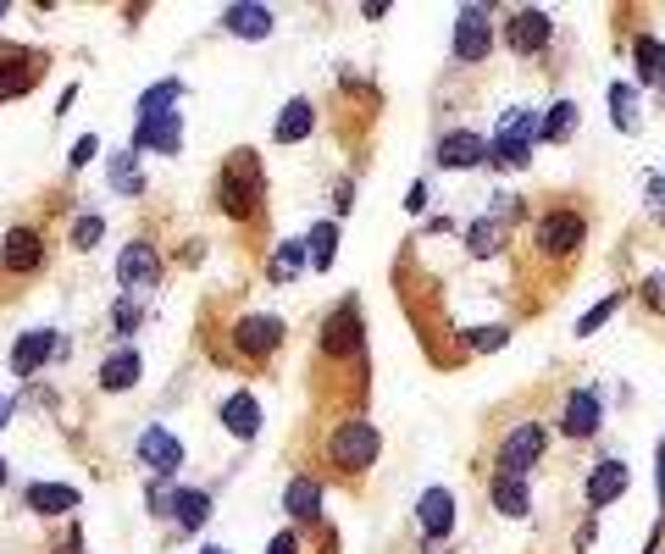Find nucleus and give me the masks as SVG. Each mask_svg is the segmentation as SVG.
<instances>
[{
    "label": "nucleus",
    "instance_id": "19",
    "mask_svg": "<svg viewBox=\"0 0 665 554\" xmlns=\"http://www.w3.org/2000/svg\"><path fill=\"white\" fill-rule=\"evenodd\" d=\"M139 372H144V355H139L133 344H117V349L101 360V389H106V394H128V389L139 383Z\"/></svg>",
    "mask_w": 665,
    "mask_h": 554
},
{
    "label": "nucleus",
    "instance_id": "23",
    "mask_svg": "<svg viewBox=\"0 0 665 554\" xmlns=\"http://www.w3.org/2000/svg\"><path fill=\"white\" fill-rule=\"evenodd\" d=\"M610 123H616V134H638V123H643V89L638 83H627V78L610 83Z\"/></svg>",
    "mask_w": 665,
    "mask_h": 554
},
{
    "label": "nucleus",
    "instance_id": "10",
    "mask_svg": "<svg viewBox=\"0 0 665 554\" xmlns=\"http://www.w3.org/2000/svg\"><path fill=\"white\" fill-rule=\"evenodd\" d=\"M433 161H439L444 172H466V166H482V161H488V134H477V128H450V134H439V145H433Z\"/></svg>",
    "mask_w": 665,
    "mask_h": 554
},
{
    "label": "nucleus",
    "instance_id": "28",
    "mask_svg": "<svg viewBox=\"0 0 665 554\" xmlns=\"http://www.w3.org/2000/svg\"><path fill=\"white\" fill-rule=\"evenodd\" d=\"M576 123H582V106H576V101H555V106L538 117V145H571Z\"/></svg>",
    "mask_w": 665,
    "mask_h": 554
},
{
    "label": "nucleus",
    "instance_id": "21",
    "mask_svg": "<svg viewBox=\"0 0 665 554\" xmlns=\"http://www.w3.org/2000/svg\"><path fill=\"white\" fill-rule=\"evenodd\" d=\"M488 505H493L499 516H511V521H522V516L533 510V494H527V477H511V472H499V477L488 483Z\"/></svg>",
    "mask_w": 665,
    "mask_h": 554
},
{
    "label": "nucleus",
    "instance_id": "47",
    "mask_svg": "<svg viewBox=\"0 0 665 554\" xmlns=\"http://www.w3.org/2000/svg\"><path fill=\"white\" fill-rule=\"evenodd\" d=\"M7 477H12V472H7V460H0V488H7Z\"/></svg>",
    "mask_w": 665,
    "mask_h": 554
},
{
    "label": "nucleus",
    "instance_id": "3",
    "mask_svg": "<svg viewBox=\"0 0 665 554\" xmlns=\"http://www.w3.org/2000/svg\"><path fill=\"white\" fill-rule=\"evenodd\" d=\"M377 454H383V432H377L366 416H350V422H339V427L327 432V460H332V472L361 477V472L377 466Z\"/></svg>",
    "mask_w": 665,
    "mask_h": 554
},
{
    "label": "nucleus",
    "instance_id": "16",
    "mask_svg": "<svg viewBox=\"0 0 665 554\" xmlns=\"http://www.w3.org/2000/svg\"><path fill=\"white\" fill-rule=\"evenodd\" d=\"M416 527H422V538H433V543H444L450 532H455V494L450 488H422V499H416Z\"/></svg>",
    "mask_w": 665,
    "mask_h": 554
},
{
    "label": "nucleus",
    "instance_id": "24",
    "mask_svg": "<svg viewBox=\"0 0 665 554\" xmlns=\"http://www.w3.org/2000/svg\"><path fill=\"white\" fill-rule=\"evenodd\" d=\"M23 499H28L34 516H67V510H78V488L72 483H28Z\"/></svg>",
    "mask_w": 665,
    "mask_h": 554
},
{
    "label": "nucleus",
    "instance_id": "27",
    "mask_svg": "<svg viewBox=\"0 0 665 554\" xmlns=\"http://www.w3.org/2000/svg\"><path fill=\"white\" fill-rule=\"evenodd\" d=\"M311 128H316V106H311V101H289V106L278 112V123H272V139H278V145H305Z\"/></svg>",
    "mask_w": 665,
    "mask_h": 554
},
{
    "label": "nucleus",
    "instance_id": "43",
    "mask_svg": "<svg viewBox=\"0 0 665 554\" xmlns=\"http://www.w3.org/2000/svg\"><path fill=\"white\" fill-rule=\"evenodd\" d=\"M649 206H654V211L665 206V172H649Z\"/></svg>",
    "mask_w": 665,
    "mask_h": 554
},
{
    "label": "nucleus",
    "instance_id": "31",
    "mask_svg": "<svg viewBox=\"0 0 665 554\" xmlns=\"http://www.w3.org/2000/svg\"><path fill=\"white\" fill-rule=\"evenodd\" d=\"M305 255H311V272H332V255H339V222H316L311 239H305Z\"/></svg>",
    "mask_w": 665,
    "mask_h": 554
},
{
    "label": "nucleus",
    "instance_id": "6",
    "mask_svg": "<svg viewBox=\"0 0 665 554\" xmlns=\"http://www.w3.org/2000/svg\"><path fill=\"white\" fill-rule=\"evenodd\" d=\"M549 449V427L544 422H516L505 438H499V472H511V477H527L538 460Z\"/></svg>",
    "mask_w": 665,
    "mask_h": 554
},
{
    "label": "nucleus",
    "instance_id": "20",
    "mask_svg": "<svg viewBox=\"0 0 665 554\" xmlns=\"http://www.w3.org/2000/svg\"><path fill=\"white\" fill-rule=\"evenodd\" d=\"M222 427H228V438H238V443H249L261 432V400L249 394V389H238V394H228L222 400Z\"/></svg>",
    "mask_w": 665,
    "mask_h": 554
},
{
    "label": "nucleus",
    "instance_id": "22",
    "mask_svg": "<svg viewBox=\"0 0 665 554\" xmlns=\"http://www.w3.org/2000/svg\"><path fill=\"white\" fill-rule=\"evenodd\" d=\"M283 510H289V521L316 527V521H322V483H316V477H294V483L283 488Z\"/></svg>",
    "mask_w": 665,
    "mask_h": 554
},
{
    "label": "nucleus",
    "instance_id": "9",
    "mask_svg": "<svg viewBox=\"0 0 665 554\" xmlns=\"http://www.w3.org/2000/svg\"><path fill=\"white\" fill-rule=\"evenodd\" d=\"M493 12L499 7H466L460 18H455V61H488L493 56Z\"/></svg>",
    "mask_w": 665,
    "mask_h": 554
},
{
    "label": "nucleus",
    "instance_id": "25",
    "mask_svg": "<svg viewBox=\"0 0 665 554\" xmlns=\"http://www.w3.org/2000/svg\"><path fill=\"white\" fill-rule=\"evenodd\" d=\"M632 72H638V89H660V78H665V39L638 34L632 39Z\"/></svg>",
    "mask_w": 665,
    "mask_h": 554
},
{
    "label": "nucleus",
    "instance_id": "41",
    "mask_svg": "<svg viewBox=\"0 0 665 554\" xmlns=\"http://www.w3.org/2000/svg\"><path fill=\"white\" fill-rule=\"evenodd\" d=\"M428 200H433V195H428V183H416V189L405 195V211H410V217H422V211H428Z\"/></svg>",
    "mask_w": 665,
    "mask_h": 554
},
{
    "label": "nucleus",
    "instance_id": "29",
    "mask_svg": "<svg viewBox=\"0 0 665 554\" xmlns=\"http://www.w3.org/2000/svg\"><path fill=\"white\" fill-rule=\"evenodd\" d=\"M106 183L117 195H144V166H139V150H117L112 161H106Z\"/></svg>",
    "mask_w": 665,
    "mask_h": 554
},
{
    "label": "nucleus",
    "instance_id": "2",
    "mask_svg": "<svg viewBox=\"0 0 665 554\" xmlns=\"http://www.w3.org/2000/svg\"><path fill=\"white\" fill-rule=\"evenodd\" d=\"M217 206H222L228 222H249V217H256V206H261V161H256V150L228 155V166L217 177Z\"/></svg>",
    "mask_w": 665,
    "mask_h": 554
},
{
    "label": "nucleus",
    "instance_id": "40",
    "mask_svg": "<svg viewBox=\"0 0 665 554\" xmlns=\"http://www.w3.org/2000/svg\"><path fill=\"white\" fill-rule=\"evenodd\" d=\"M95 150H101V139H95V134H83V139H78V145H72V155H67V166H72V172H78V166H83V161H90V155H95Z\"/></svg>",
    "mask_w": 665,
    "mask_h": 554
},
{
    "label": "nucleus",
    "instance_id": "14",
    "mask_svg": "<svg viewBox=\"0 0 665 554\" xmlns=\"http://www.w3.org/2000/svg\"><path fill=\"white\" fill-rule=\"evenodd\" d=\"M61 355V333L56 327H34V333H23L18 344H12V372L18 378H34L39 366H50Z\"/></svg>",
    "mask_w": 665,
    "mask_h": 554
},
{
    "label": "nucleus",
    "instance_id": "5",
    "mask_svg": "<svg viewBox=\"0 0 665 554\" xmlns=\"http://www.w3.org/2000/svg\"><path fill=\"white\" fill-rule=\"evenodd\" d=\"M599 427H605V394L599 389H571L560 416H555V432L565 443H588V438H599Z\"/></svg>",
    "mask_w": 665,
    "mask_h": 554
},
{
    "label": "nucleus",
    "instance_id": "45",
    "mask_svg": "<svg viewBox=\"0 0 665 554\" xmlns=\"http://www.w3.org/2000/svg\"><path fill=\"white\" fill-rule=\"evenodd\" d=\"M12 411H18V405H12L7 394H0V427H7V422H12Z\"/></svg>",
    "mask_w": 665,
    "mask_h": 554
},
{
    "label": "nucleus",
    "instance_id": "4",
    "mask_svg": "<svg viewBox=\"0 0 665 554\" xmlns=\"http://www.w3.org/2000/svg\"><path fill=\"white\" fill-rule=\"evenodd\" d=\"M283 338H289V322L272 316V311H244V316L233 322V349H238L244 360H272V355L283 349Z\"/></svg>",
    "mask_w": 665,
    "mask_h": 554
},
{
    "label": "nucleus",
    "instance_id": "1",
    "mask_svg": "<svg viewBox=\"0 0 665 554\" xmlns=\"http://www.w3.org/2000/svg\"><path fill=\"white\" fill-rule=\"evenodd\" d=\"M533 239H538V255L544 261H571L582 250V239H588V206L560 195L549 200L538 217H533Z\"/></svg>",
    "mask_w": 665,
    "mask_h": 554
},
{
    "label": "nucleus",
    "instance_id": "7",
    "mask_svg": "<svg viewBox=\"0 0 665 554\" xmlns=\"http://www.w3.org/2000/svg\"><path fill=\"white\" fill-rule=\"evenodd\" d=\"M499 45H511L516 56H544L549 45H555V18L549 12H538V7H516L511 18H505V34H499Z\"/></svg>",
    "mask_w": 665,
    "mask_h": 554
},
{
    "label": "nucleus",
    "instance_id": "49",
    "mask_svg": "<svg viewBox=\"0 0 665 554\" xmlns=\"http://www.w3.org/2000/svg\"><path fill=\"white\" fill-rule=\"evenodd\" d=\"M0 23H7V7H0Z\"/></svg>",
    "mask_w": 665,
    "mask_h": 554
},
{
    "label": "nucleus",
    "instance_id": "11",
    "mask_svg": "<svg viewBox=\"0 0 665 554\" xmlns=\"http://www.w3.org/2000/svg\"><path fill=\"white\" fill-rule=\"evenodd\" d=\"M133 150L139 155H178L184 150V117L178 112H155V117H139V128H133Z\"/></svg>",
    "mask_w": 665,
    "mask_h": 554
},
{
    "label": "nucleus",
    "instance_id": "12",
    "mask_svg": "<svg viewBox=\"0 0 665 554\" xmlns=\"http://www.w3.org/2000/svg\"><path fill=\"white\" fill-rule=\"evenodd\" d=\"M0 266L18 272V277H28V272L45 266V239H39L34 222H18V228L7 233V244H0Z\"/></svg>",
    "mask_w": 665,
    "mask_h": 554
},
{
    "label": "nucleus",
    "instance_id": "26",
    "mask_svg": "<svg viewBox=\"0 0 665 554\" xmlns=\"http://www.w3.org/2000/svg\"><path fill=\"white\" fill-rule=\"evenodd\" d=\"M460 239H466V255H471V261H493L499 250L511 244V228H499L493 217H477V222H466Z\"/></svg>",
    "mask_w": 665,
    "mask_h": 554
},
{
    "label": "nucleus",
    "instance_id": "39",
    "mask_svg": "<svg viewBox=\"0 0 665 554\" xmlns=\"http://www.w3.org/2000/svg\"><path fill=\"white\" fill-rule=\"evenodd\" d=\"M511 338V327H471V333H460V349H499Z\"/></svg>",
    "mask_w": 665,
    "mask_h": 554
},
{
    "label": "nucleus",
    "instance_id": "42",
    "mask_svg": "<svg viewBox=\"0 0 665 554\" xmlns=\"http://www.w3.org/2000/svg\"><path fill=\"white\" fill-rule=\"evenodd\" d=\"M267 554H300V538H294V532H278V538L267 543Z\"/></svg>",
    "mask_w": 665,
    "mask_h": 554
},
{
    "label": "nucleus",
    "instance_id": "8",
    "mask_svg": "<svg viewBox=\"0 0 665 554\" xmlns=\"http://www.w3.org/2000/svg\"><path fill=\"white\" fill-rule=\"evenodd\" d=\"M322 355L327 360H361L366 355V333H361V305L355 300H345L322 322Z\"/></svg>",
    "mask_w": 665,
    "mask_h": 554
},
{
    "label": "nucleus",
    "instance_id": "18",
    "mask_svg": "<svg viewBox=\"0 0 665 554\" xmlns=\"http://www.w3.org/2000/svg\"><path fill=\"white\" fill-rule=\"evenodd\" d=\"M222 28H228V34H238V39H249V45H261V39H272L278 18H272L267 7H256V0H238V7H228V12H222Z\"/></svg>",
    "mask_w": 665,
    "mask_h": 554
},
{
    "label": "nucleus",
    "instance_id": "34",
    "mask_svg": "<svg viewBox=\"0 0 665 554\" xmlns=\"http://www.w3.org/2000/svg\"><path fill=\"white\" fill-rule=\"evenodd\" d=\"M39 67H45V61H39ZM39 67H23V56H0V101L28 95V83H34Z\"/></svg>",
    "mask_w": 665,
    "mask_h": 554
},
{
    "label": "nucleus",
    "instance_id": "48",
    "mask_svg": "<svg viewBox=\"0 0 665 554\" xmlns=\"http://www.w3.org/2000/svg\"><path fill=\"white\" fill-rule=\"evenodd\" d=\"M654 222H660V228H665V206H660V211H654Z\"/></svg>",
    "mask_w": 665,
    "mask_h": 554
},
{
    "label": "nucleus",
    "instance_id": "51",
    "mask_svg": "<svg viewBox=\"0 0 665 554\" xmlns=\"http://www.w3.org/2000/svg\"><path fill=\"white\" fill-rule=\"evenodd\" d=\"M660 449H665V438H660Z\"/></svg>",
    "mask_w": 665,
    "mask_h": 554
},
{
    "label": "nucleus",
    "instance_id": "50",
    "mask_svg": "<svg viewBox=\"0 0 665 554\" xmlns=\"http://www.w3.org/2000/svg\"><path fill=\"white\" fill-rule=\"evenodd\" d=\"M660 95H665V78H660Z\"/></svg>",
    "mask_w": 665,
    "mask_h": 554
},
{
    "label": "nucleus",
    "instance_id": "46",
    "mask_svg": "<svg viewBox=\"0 0 665 554\" xmlns=\"http://www.w3.org/2000/svg\"><path fill=\"white\" fill-rule=\"evenodd\" d=\"M200 554H228V549H222V543H206V549H200Z\"/></svg>",
    "mask_w": 665,
    "mask_h": 554
},
{
    "label": "nucleus",
    "instance_id": "15",
    "mask_svg": "<svg viewBox=\"0 0 665 554\" xmlns=\"http://www.w3.org/2000/svg\"><path fill=\"white\" fill-rule=\"evenodd\" d=\"M627 488H632V466H627V460H616V454H605L599 466L588 472V510L599 516V510L616 505Z\"/></svg>",
    "mask_w": 665,
    "mask_h": 554
},
{
    "label": "nucleus",
    "instance_id": "35",
    "mask_svg": "<svg viewBox=\"0 0 665 554\" xmlns=\"http://www.w3.org/2000/svg\"><path fill=\"white\" fill-rule=\"evenodd\" d=\"M173 499H178V483H166V477H150V488H144V510H150V516L173 521Z\"/></svg>",
    "mask_w": 665,
    "mask_h": 554
},
{
    "label": "nucleus",
    "instance_id": "33",
    "mask_svg": "<svg viewBox=\"0 0 665 554\" xmlns=\"http://www.w3.org/2000/svg\"><path fill=\"white\" fill-rule=\"evenodd\" d=\"M184 101V78H161V83H150L144 95H139V117H155V112H173Z\"/></svg>",
    "mask_w": 665,
    "mask_h": 554
},
{
    "label": "nucleus",
    "instance_id": "17",
    "mask_svg": "<svg viewBox=\"0 0 665 554\" xmlns=\"http://www.w3.org/2000/svg\"><path fill=\"white\" fill-rule=\"evenodd\" d=\"M117 277H122L128 289H150L155 277H161V250H155L150 239L122 244V255H117Z\"/></svg>",
    "mask_w": 665,
    "mask_h": 554
},
{
    "label": "nucleus",
    "instance_id": "13",
    "mask_svg": "<svg viewBox=\"0 0 665 554\" xmlns=\"http://www.w3.org/2000/svg\"><path fill=\"white\" fill-rule=\"evenodd\" d=\"M139 460H144V466H150L155 477L173 483V477H178V466H184V443H178L173 432H166V427H144V432H139Z\"/></svg>",
    "mask_w": 665,
    "mask_h": 554
},
{
    "label": "nucleus",
    "instance_id": "44",
    "mask_svg": "<svg viewBox=\"0 0 665 554\" xmlns=\"http://www.w3.org/2000/svg\"><path fill=\"white\" fill-rule=\"evenodd\" d=\"M654 494H660V505H665V449H654Z\"/></svg>",
    "mask_w": 665,
    "mask_h": 554
},
{
    "label": "nucleus",
    "instance_id": "38",
    "mask_svg": "<svg viewBox=\"0 0 665 554\" xmlns=\"http://www.w3.org/2000/svg\"><path fill=\"white\" fill-rule=\"evenodd\" d=\"M112 327H117V333H139V327H144V305H139V300H117V305H112Z\"/></svg>",
    "mask_w": 665,
    "mask_h": 554
},
{
    "label": "nucleus",
    "instance_id": "32",
    "mask_svg": "<svg viewBox=\"0 0 665 554\" xmlns=\"http://www.w3.org/2000/svg\"><path fill=\"white\" fill-rule=\"evenodd\" d=\"M300 272H311V255H305V244H300V239L278 244V250H272V266H267V277H272V284H294Z\"/></svg>",
    "mask_w": 665,
    "mask_h": 554
},
{
    "label": "nucleus",
    "instance_id": "30",
    "mask_svg": "<svg viewBox=\"0 0 665 554\" xmlns=\"http://www.w3.org/2000/svg\"><path fill=\"white\" fill-rule=\"evenodd\" d=\"M211 521V494L206 488H178V499H173V527L178 532H200Z\"/></svg>",
    "mask_w": 665,
    "mask_h": 554
},
{
    "label": "nucleus",
    "instance_id": "36",
    "mask_svg": "<svg viewBox=\"0 0 665 554\" xmlns=\"http://www.w3.org/2000/svg\"><path fill=\"white\" fill-rule=\"evenodd\" d=\"M621 305H627V295H605V300H599V305H594L588 316L576 322V338H588V333H599V327H605V322H610V316H616Z\"/></svg>",
    "mask_w": 665,
    "mask_h": 554
},
{
    "label": "nucleus",
    "instance_id": "37",
    "mask_svg": "<svg viewBox=\"0 0 665 554\" xmlns=\"http://www.w3.org/2000/svg\"><path fill=\"white\" fill-rule=\"evenodd\" d=\"M106 239V222L95 217V211H83L78 222H72V250H95Z\"/></svg>",
    "mask_w": 665,
    "mask_h": 554
}]
</instances>
